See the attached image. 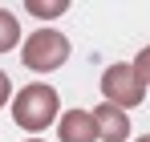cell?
<instances>
[{
  "label": "cell",
  "instance_id": "2",
  "mask_svg": "<svg viewBox=\"0 0 150 142\" xmlns=\"http://www.w3.org/2000/svg\"><path fill=\"white\" fill-rule=\"evenodd\" d=\"M69 53H73L69 37L45 24V28H37V33L25 37L21 61H25V69H33V73H53V69H61V65L69 61Z\"/></svg>",
  "mask_w": 150,
  "mask_h": 142
},
{
  "label": "cell",
  "instance_id": "5",
  "mask_svg": "<svg viewBox=\"0 0 150 142\" xmlns=\"http://www.w3.org/2000/svg\"><path fill=\"white\" fill-rule=\"evenodd\" d=\"M93 122H98V134L101 142H126L130 138V118H126V110H118V106H110V102H101V106H93Z\"/></svg>",
  "mask_w": 150,
  "mask_h": 142
},
{
  "label": "cell",
  "instance_id": "1",
  "mask_svg": "<svg viewBox=\"0 0 150 142\" xmlns=\"http://www.w3.org/2000/svg\"><path fill=\"white\" fill-rule=\"evenodd\" d=\"M12 122L37 138L41 130H49L53 122H61V94L53 85H45V81L21 85L16 97H12Z\"/></svg>",
  "mask_w": 150,
  "mask_h": 142
},
{
  "label": "cell",
  "instance_id": "7",
  "mask_svg": "<svg viewBox=\"0 0 150 142\" xmlns=\"http://www.w3.org/2000/svg\"><path fill=\"white\" fill-rule=\"evenodd\" d=\"M16 41H21V21H16L8 8H0V53L16 49Z\"/></svg>",
  "mask_w": 150,
  "mask_h": 142
},
{
  "label": "cell",
  "instance_id": "4",
  "mask_svg": "<svg viewBox=\"0 0 150 142\" xmlns=\"http://www.w3.org/2000/svg\"><path fill=\"white\" fill-rule=\"evenodd\" d=\"M57 138L61 142H98V122H93V110H65L61 122H57Z\"/></svg>",
  "mask_w": 150,
  "mask_h": 142
},
{
  "label": "cell",
  "instance_id": "9",
  "mask_svg": "<svg viewBox=\"0 0 150 142\" xmlns=\"http://www.w3.org/2000/svg\"><path fill=\"white\" fill-rule=\"evenodd\" d=\"M4 106H12V81H8V73L0 69V110Z\"/></svg>",
  "mask_w": 150,
  "mask_h": 142
},
{
  "label": "cell",
  "instance_id": "6",
  "mask_svg": "<svg viewBox=\"0 0 150 142\" xmlns=\"http://www.w3.org/2000/svg\"><path fill=\"white\" fill-rule=\"evenodd\" d=\"M25 12L37 21H57L69 12V0H25Z\"/></svg>",
  "mask_w": 150,
  "mask_h": 142
},
{
  "label": "cell",
  "instance_id": "8",
  "mask_svg": "<svg viewBox=\"0 0 150 142\" xmlns=\"http://www.w3.org/2000/svg\"><path fill=\"white\" fill-rule=\"evenodd\" d=\"M134 69H138V77H142V85H150V45L134 57Z\"/></svg>",
  "mask_w": 150,
  "mask_h": 142
},
{
  "label": "cell",
  "instance_id": "11",
  "mask_svg": "<svg viewBox=\"0 0 150 142\" xmlns=\"http://www.w3.org/2000/svg\"><path fill=\"white\" fill-rule=\"evenodd\" d=\"M25 142H45V138H25Z\"/></svg>",
  "mask_w": 150,
  "mask_h": 142
},
{
  "label": "cell",
  "instance_id": "10",
  "mask_svg": "<svg viewBox=\"0 0 150 142\" xmlns=\"http://www.w3.org/2000/svg\"><path fill=\"white\" fill-rule=\"evenodd\" d=\"M134 142H150V134H142V138H134Z\"/></svg>",
  "mask_w": 150,
  "mask_h": 142
},
{
  "label": "cell",
  "instance_id": "3",
  "mask_svg": "<svg viewBox=\"0 0 150 142\" xmlns=\"http://www.w3.org/2000/svg\"><path fill=\"white\" fill-rule=\"evenodd\" d=\"M101 97L110 106H118V110H134V106L146 102V85H142V77L134 69V61L105 65V73H101Z\"/></svg>",
  "mask_w": 150,
  "mask_h": 142
}]
</instances>
